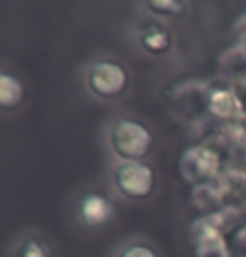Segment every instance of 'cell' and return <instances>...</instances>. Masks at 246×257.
I'll list each match as a JSON object with an SVG mask.
<instances>
[{
	"label": "cell",
	"mask_w": 246,
	"mask_h": 257,
	"mask_svg": "<svg viewBox=\"0 0 246 257\" xmlns=\"http://www.w3.org/2000/svg\"><path fill=\"white\" fill-rule=\"evenodd\" d=\"M11 257H56L54 249L41 234L27 232L14 242Z\"/></svg>",
	"instance_id": "5"
},
{
	"label": "cell",
	"mask_w": 246,
	"mask_h": 257,
	"mask_svg": "<svg viewBox=\"0 0 246 257\" xmlns=\"http://www.w3.org/2000/svg\"><path fill=\"white\" fill-rule=\"evenodd\" d=\"M24 89L22 84L7 72H2L0 76V104L4 109H12L22 101Z\"/></svg>",
	"instance_id": "7"
},
{
	"label": "cell",
	"mask_w": 246,
	"mask_h": 257,
	"mask_svg": "<svg viewBox=\"0 0 246 257\" xmlns=\"http://www.w3.org/2000/svg\"><path fill=\"white\" fill-rule=\"evenodd\" d=\"M115 257H160V254L150 240L133 237L118 245Z\"/></svg>",
	"instance_id": "8"
},
{
	"label": "cell",
	"mask_w": 246,
	"mask_h": 257,
	"mask_svg": "<svg viewBox=\"0 0 246 257\" xmlns=\"http://www.w3.org/2000/svg\"><path fill=\"white\" fill-rule=\"evenodd\" d=\"M79 224L91 230L107 227L115 217V205L110 198L101 192H86L78 200L76 207Z\"/></svg>",
	"instance_id": "4"
},
{
	"label": "cell",
	"mask_w": 246,
	"mask_h": 257,
	"mask_svg": "<svg viewBox=\"0 0 246 257\" xmlns=\"http://www.w3.org/2000/svg\"><path fill=\"white\" fill-rule=\"evenodd\" d=\"M138 42L148 54L158 56L169 51L172 41H171V34H169L167 29H163L160 26H150L142 31V34H140V37H138Z\"/></svg>",
	"instance_id": "6"
},
{
	"label": "cell",
	"mask_w": 246,
	"mask_h": 257,
	"mask_svg": "<svg viewBox=\"0 0 246 257\" xmlns=\"http://www.w3.org/2000/svg\"><path fill=\"white\" fill-rule=\"evenodd\" d=\"M113 185L128 200H145L153 192L155 175L143 162H118L113 168Z\"/></svg>",
	"instance_id": "3"
},
{
	"label": "cell",
	"mask_w": 246,
	"mask_h": 257,
	"mask_svg": "<svg viewBox=\"0 0 246 257\" xmlns=\"http://www.w3.org/2000/svg\"><path fill=\"white\" fill-rule=\"evenodd\" d=\"M86 88L95 98L117 99L128 86V72L117 61L98 59L91 62L85 76Z\"/></svg>",
	"instance_id": "2"
},
{
	"label": "cell",
	"mask_w": 246,
	"mask_h": 257,
	"mask_svg": "<svg viewBox=\"0 0 246 257\" xmlns=\"http://www.w3.org/2000/svg\"><path fill=\"white\" fill-rule=\"evenodd\" d=\"M110 145L120 162H143L152 147V133L142 121L120 118L110 130Z\"/></svg>",
	"instance_id": "1"
}]
</instances>
